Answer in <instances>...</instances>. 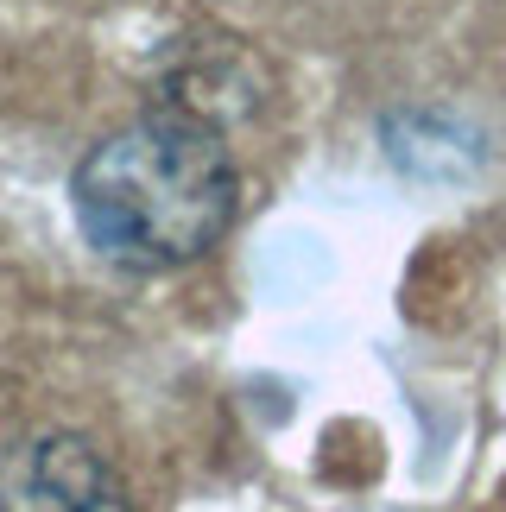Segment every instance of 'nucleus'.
I'll use <instances>...</instances> for the list:
<instances>
[{
	"label": "nucleus",
	"instance_id": "obj_1",
	"mask_svg": "<svg viewBox=\"0 0 506 512\" xmlns=\"http://www.w3.org/2000/svg\"><path fill=\"white\" fill-rule=\"evenodd\" d=\"M70 209L108 266L178 272L228 234L241 209V171L203 121L140 114L83 152Z\"/></svg>",
	"mask_w": 506,
	"mask_h": 512
},
{
	"label": "nucleus",
	"instance_id": "obj_2",
	"mask_svg": "<svg viewBox=\"0 0 506 512\" xmlns=\"http://www.w3.org/2000/svg\"><path fill=\"white\" fill-rule=\"evenodd\" d=\"M0 512H133L114 462L76 430H45L0 449Z\"/></svg>",
	"mask_w": 506,
	"mask_h": 512
}]
</instances>
